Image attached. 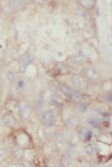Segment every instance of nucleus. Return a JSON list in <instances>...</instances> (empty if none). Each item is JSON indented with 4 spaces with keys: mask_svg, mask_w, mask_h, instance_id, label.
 I'll list each match as a JSON object with an SVG mask.
<instances>
[{
    "mask_svg": "<svg viewBox=\"0 0 112 167\" xmlns=\"http://www.w3.org/2000/svg\"><path fill=\"white\" fill-rule=\"evenodd\" d=\"M80 4L83 6L84 8L86 9H91L94 7V5H95V1H93V0H82V1H80Z\"/></svg>",
    "mask_w": 112,
    "mask_h": 167,
    "instance_id": "nucleus-15",
    "label": "nucleus"
},
{
    "mask_svg": "<svg viewBox=\"0 0 112 167\" xmlns=\"http://www.w3.org/2000/svg\"><path fill=\"white\" fill-rule=\"evenodd\" d=\"M47 167H59L60 164H58V163L56 162V160L50 159V160H48V161L47 162Z\"/></svg>",
    "mask_w": 112,
    "mask_h": 167,
    "instance_id": "nucleus-20",
    "label": "nucleus"
},
{
    "mask_svg": "<svg viewBox=\"0 0 112 167\" xmlns=\"http://www.w3.org/2000/svg\"><path fill=\"white\" fill-rule=\"evenodd\" d=\"M41 120H42V123H43L44 125L49 127L51 125H53L55 119H54L53 114L48 111V112H45V113H44L43 115H42Z\"/></svg>",
    "mask_w": 112,
    "mask_h": 167,
    "instance_id": "nucleus-4",
    "label": "nucleus"
},
{
    "mask_svg": "<svg viewBox=\"0 0 112 167\" xmlns=\"http://www.w3.org/2000/svg\"><path fill=\"white\" fill-rule=\"evenodd\" d=\"M44 98L43 97H39V99L37 100V109H38V111H40V110H42V109H43V107H44Z\"/></svg>",
    "mask_w": 112,
    "mask_h": 167,
    "instance_id": "nucleus-19",
    "label": "nucleus"
},
{
    "mask_svg": "<svg viewBox=\"0 0 112 167\" xmlns=\"http://www.w3.org/2000/svg\"><path fill=\"white\" fill-rule=\"evenodd\" d=\"M24 165H25L26 167H33V164L29 161H24Z\"/></svg>",
    "mask_w": 112,
    "mask_h": 167,
    "instance_id": "nucleus-30",
    "label": "nucleus"
},
{
    "mask_svg": "<svg viewBox=\"0 0 112 167\" xmlns=\"http://www.w3.org/2000/svg\"><path fill=\"white\" fill-rule=\"evenodd\" d=\"M91 137H92V131H91V130H86V131H84V135H83L84 140L89 141Z\"/></svg>",
    "mask_w": 112,
    "mask_h": 167,
    "instance_id": "nucleus-21",
    "label": "nucleus"
},
{
    "mask_svg": "<svg viewBox=\"0 0 112 167\" xmlns=\"http://www.w3.org/2000/svg\"><path fill=\"white\" fill-rule=\"evenodd\" d=\"M99 141L102 142V144L110 145L112 143V136L110 134H102L99 136Z\"/></svg>",
    "mask_w": 112,
    "mask_h": 167,
    "instance_id": "nucleus-11",
    "label": "nucleus"
},
{
    "mask_svg": "<svg viewBox=\"0 0 112 167\" xmlns=\"http://www.w3.org/2000/svg\"><path fill=\"white\" fill-rule=\"evenodd\" d=\"M77 123H78V119L75 117L71 118V119H69L67 121H66V124H67L69 127H74L77 125Z\"/></svg>",
    "mask_w": 112,
    "mask_h": 167,
    "instance_id": "nucleus-16",
    "label": "nucleus"
},
{
    "mask_svg": "<svg viewBox=\"0 0 112 167\" xmlns=\"http://www.w3.org/2000/svg\"><path fill=\"white\" fill-rule=\"evenodd\" d=\"M33 60H34V56L31 53L27 51L26 54H24L19 59V71L25 70V68L29 64H31Z\"/></svg>",
    "mask_w": 112,
    "mask_h": 167,
    "instance_id": "nucleus-1",
    "label": "nucleus"
},
{
    "mask_svg": "<svg viewBox=\"0 0 112 167\" xmlns=\"http://www.w3.org/2000/svg\"><path fill=\"white\" fill-rule=\"evenodd\" d=\"M51 104H53L54 106H59V105H61V103H59L58 101H56L55 99L51 98Z\"/></svg>",
    "mask_w": 112,
    "mask_h": 167,
    "instance_id": "nucleus-28",
    "label": "nucleus"
},
{
    "mask_svg": "<svg viewBox=\"0 0 112 167\" xmlns=\"http://www.w3.org/2000/svg\"><path fill=\"white\" fill-rule=\"evenodd\" d=\"M87 109H88V107H87L86 104H83V103H80L79 104V110L82 112V113H85L87 111Z\"/></svg>",
    "mask_w": 112,
    "mask_h": 167,
    "instance_id": "nucleus-24",
    "label": "nucleus"
},
{
    "mask_svg": "<svg viewBox=\"0 0 112 167\" xmlns=\"http://www.w3.org/2000/svg\"><path fill=\"white\" fill-rule=\"evenodd\" d=\"M88 123L93 128H99V127H101V120H99V118H95V117L89 118Z\"/></svg>",
    "mask_w": 112,
    "mask_h": 167,
    "instance_id": "nucleus-10",
    "label": "nucleus"
},
{
    "mask_svg": "<svg viewBox=\"0 0 112 167\" xmlns=\"http://www.w3.org/2000/svg\"><path fill=\"white\" fill-rule=\"evenodd\" d=\"M59 89L61 90V92H62V93H64L65 95H67V96H71V97L74 96V92H75V90H74V89H72L71 87L68 86V85H66V84H62V85H60Z\"/></svg>",
    "mask_w": 112,
    "mask_h": 167,
    "instance_id": "nucleus-6",
    "label": "nucleus"
},
{
    "mask_svg": "<svg viewBox=\"0 0 112 167\" xmlns=\"http://www.w3.org/2000/svg\"><path fill=\"white\" fill-rule=\"evenodd\" d=\"M2 120H3V123H4L6 126H9V127L13 126L14 124L16 123V119H15V118L10 114L5 115V116L3 117Z\"/></svg>",
    "mask_w": 112,
    "mask_h": 167,
    "instance_id": "nucleus-7",
    "label": "nucleus"
},
{
    "mask_svg": "<svg viewBox=\"0 0 112 167\" xmlns=\"http://www.w3.org/2000/svg\"><path fill=\"white\" fill-rule=\"evenodd\" d=\"M60 167H68L71 164V157H70L69 154H64L61 156V159H60Z\"/></svg>",
    "mask_w": 112,
    "mask_h": 167,
    "instance_id": "nucleus-9",
    "label": "nucleus"
},
{
    "mask_svg": "<svg viewBox=\"0 0 112 167\" xmlns=\"http://www.w3.org/2000/svg\"><path fill=\"white\" fill-rule=\"evenodd\" d=\"M5 77L7 79L8 82H13L14 78H15V74L12 70H7L5 72Z\"/></svg>",
    "mask_w": 112,
    "mask_h": 167,
    "instance_id": "nucleus-17",
    "label": "nucleus"
},
{
    "mask_svg": "<svg viewBox=\"0 0 112 167\" xmlns=\"http://www.w3.org/2000/svg\"><path fill=\"white\" fill-rule=\"evenodd\" d=\"M72 97H74V100H77V102L83 103V104H86L87 102L90 101L88 95L83 94V93H81V92H77V90H75L74 94V96H72Z\"/></svg>",
    "mask_w": 112,
    "mask_h": 167,
    "instance_id": "nucleus-5",
    "label": "nucleus"
},
{
    "mask_svg": "<svg viewBox=\"0 0 112 167\" xmlns=\"http://www.w3.org/2000/svg\"><path fill=\"white\" fill-rule=\"evenodd\" d=\"M52 98L55 99L56 101H58L59 103H61L62 104V96L59 94V92H54L53 95H52Z\"/></svg>",
    "mask_w": 112,
    "mask_h": 167,
    "instance_id": "nucleus-23",
    "label": "nucleus"
},
{
    "mask_svg": "<svg viewBox=\"0 0 112 167\" xmlns=\"http://www.w3.org/2000/svg\"><path fill=\"white\" fill-rule=\"evenodd\" d=\"M4 154H5L4 151H3V150H1V149H0V163L2 162L3 159H4Z\"/></svg>",
    "mask_w": 112,
    "mask_h": 167,
    "instance_id": "nucleus-27",
    "label": "nucleus"
},
{
    "mask_svg": "<svg viewBox=\"0 0 112 167\" xmlns=\"http://www.w3.org/2000/svg\"><path fill=\"white\" fill-rule=\"evenodd\" d=\"M71 62H72L74 65H77V66L82 65L83 63H84L82 57L79 56H72L71 57Z\"/></svg>",
    "mask_w": 112,
    "mask_h": 167,
    "instance_id": "nucleus-12",
    "label": "nucleus"
},
{
    "mask_svg": "<svg viewBox=\"0 0 112 167\" xmlns=\"http://www.w3.org/2000/svg\"><path fill=\"white\" fill-rule=\"evenodd\" d=\"M84 151H85L88 156H92L94 154V147L92 145H86L85 147H84Z\"/></svg>",
    "mask_w": 112,
    "mask_h": 167,
    "instance_id": "nucleus-18",
    "label": "nucleus"
},
{
    "mask_svg": "<svg viewBox=\"0 0 112 167\" xmlns=\"http://www.w3.org/2000/svg\"><path fill=\"white\" fill-rule=\"evenodd\" d=\"M2 90H3V85H2V82H0V94L2 93Z\"/></svg>",
    "mask_w": 112,
    "mask_h": 167,
    "instance_id": "nucleus-31",
    "label": "nucleus"
},
{
    "mask_svg": "<svg viewBox=\"0 0 112 167\" xmlns=\"http://www.w3.org/2000/svg\"><path fill=\"white\" fill-rule=\"evenodd\" d=\"M84 73H85L86 77H88L90 79H93V80H98V79H99V74L98 72H97L94 68H88L86 69L85 71H84Z\"/></svg>",
    "mask_w": 112,
    "mask_h": 167,
    "instance_id": "nucleus-8",
    "label": "nucleus"
},
{
    "mask_svg": "<svg viewBox=\"0 0 112 167\" xmlns=\"http://www.w3.org/2000/svg\"><path fill=\"white\" fill-rule=\"evenodd\" d=\"M2 58H3V51H0V61L2 60Z\"/></svg>",
    "mask_w": 112,
    "mask_h": 167,
    "instance_id": "nucleus-32",
    "label": "nucleus"
},
{
    "mask_svg": "<svg viewBox=\"0 0 112 167\" xmlns=\"http://www.w3.org/2000/svg\"><path fill=\"white\" fill-rule=\"evenodd\" d=\"M17 142H19V144L20 146H25L29 142V139L25 134H22L17 137Z\"/></svg>",
    "mask_w": 112,
    "mask_h": 167,
    "instance_id": "nucleus-13",
    "label": "nucleus"
},
{
    "mask_svg": "<svg viewBox=\"0 0 112 167\" xmlns=\"http://www.w3.org/2000/svg\"><path fill=\"white\" fill-rule=\"evenodd\" d=\"M30 113H31V107H30V104L28 101L26 100H22L19 103V114L22 116V119H27L30 116Z\"/></svg>",
    "mask_w": 112,
    "mask_h": 167,
    "instance_id": "nucleus-2",
    "label": "nucleus"
},
{
    "mask_svg": "<svg viewBox=\"0 0 112 167\" xmlns=\"http://www.w3.org/2000/svg\"><path fill=\"white\" fill-rule=\"evenodd\" d=\"M111 34H112V28H111Z\"/></svg>",
    "mask_w": 112,
    "mask_h": 167,
    "instance_id": "nucleus-33",
    "label": "nucleus"
},
{
    "mask_svg": "<svg viewBox=\"0 0 112 167\" xmlns=\"http://www.w3.org/2000/svg\"><path fill=\"white\" fill-rule=\"evenodd\" d=\"M8 108L10 109V111H12V112L17 111V110L19 111V104L17 103L16 101H13V100H12V101L8 103Z\"/></svg>",
    "mask_w": 112,
    "mask_h": 167,
    "instance_id": "nucleus-14",
    "label": "nucleus"
},
{
    "mask_svg": "<svg viewBox=\"0 0 112 167\" xmlns=\"http://www.w3.org/2000/svg\"><path fill=\"white\" fill-rule=\"evenodd\" d=\"M24 86V82L22 80L19 81V83H17V87H22Z\"/></svg>",
    "mask_w": 112,
    "mask_h": 167,
    "instance_id": "nucleus-29",
    "label": "nucleus"
},
{
    "mask_svg": "<svg viewBox=\"0 0 112 167\" xmlns=\"http://www.w3.org/2000/svg\"><path fill=\"white\" fill-rule=\"evenodd\" d=\"M16 4H17V9H20V8H22L26 3L24 1H17V2H16Z\"/></svg>",
    "mask_w": 112,
    "mask_h": 167,
    "instance_id": "nucleus-26",
    "label": "nucleus"
},
{
    "mask_svg": "<svg viewBox=\"0 0 112 167\" xmlns=\"http://www.w3.org/2000/svg\"><path fill=\"white\" fill-rule=\"evenodd\" d=\"M104 99H105V101L112 103V92H109V93H107V94H105Z\"/></svg>",
    "mask_w": 112,
    "mask_h": 167,
    "instance_id": "nucleus-25",
    "label": "nucleus"
},
{
    "mask_svg": "<svg viewBox=\"0 0 112 167\" xmlns=\"http://www.w3.org/2000/svg\"><path fill=\"white\" fill-rule=\"evenodd\" d=\"M72 83L79 89H84L87 87V81L82 75H74L72 77Z\"/></svg>",
    "mask_w": 112,
    "mask_h": 167,
    "instance_id": "nucleus-3",
    "label": "nucleus"
},
{
    "mask_svg": "<svg viewBox=\"0 0 112 167\" xmlns=\"http://www.w3.org/2000/svg\"><path fill=\"white\" fill-rule=\"evenodd\" d=\"M107 109L104 107V106H98V107H97L96 109H95V111L96 112H98L99 114H101V115H102V114H105V111H106Z\"/></svg>",
    "mask_w": 112,
    "mask_h": 167,
    "instance_id": "nucleus-22",
    "label": "nucleus"
}]
</instances>
